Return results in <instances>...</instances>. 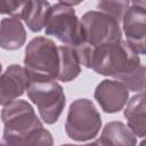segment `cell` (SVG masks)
<instances>
[{
	"mask_svg": "<svg viewBox=\"0 0 146 146\" xmlns=\"http://www.w3.org/2000/svg\"><path fill=\"white\" fill-rule=\"evenodd\" d=\"M140 65L139 54L127 40H119L92 49L90 68L97 74L112 76L116 81L130 75Z\"/></svg>",
	"mask_w": 146,
	"mask_h": 146,
	"instance_id": "cell-1",
	"label": "cell"
},
{
	"mask_svg": "<svg viewBox=\"0 0 146 146\" xmlns=\"http://www.w3.org/2000/svg\"><path fill=\"white\" fill-rule=\"evenodd\" d=\"M24 68L31 80H57L59 74V52L49 38H33L25 48Z\"/></svg>",
	"mask_w": 146,
	"mask_h": 146,
	"instance_id": "cell-2",
	"label": "cell"
},
{
	"mask_svg": "<svg viewBox=\"0 0 146 146\" xmlns=\"http://www.w3.org/2000/svg\"><path fill=\"white\" fill-rule=\"evenodd\" d=\"M102 128V117L95 104L87 98L75 99L68 108L65 132L76 141L95 138Z\"/></svg>",
	"mask_w": 146,
	"mask_h": 146,
	"instance_id": "cell-3",
	"label": "cell"
},
{
	"mask_svg": "<svg viewBox=\"0 0 146 146\" xmlns=\"http://www.w3.org/2000/svg\"><path fill=\"white\" fill-rule=\"evenodd\" d=\"M26 92L30 100L36 105L44 123L54 124L57 122L66 99L62 86L56 80H31Z\"/></svg>",
	"mask_w": 146,
	"mask_h": 146,
	"instance_id": "cell-4",
	"label": "cell"
},
{
	"mask_svg": "<svg viewBox=\"0 0 146 146\" xmlns=\"http://www.w3.org/2000/svg\"><path fill=\"white\" fill-rule=\"evenodd\" d=\"M46 34L55 36L66 46L78 47L83 42V30L80 18L73 7L65 1L52 6L51 13L46 25Z\"/></svg>",
	"mask_w": 146,
	"mask_h": 146,
	"instance_id": "cell-5",
	"label": "cell"
},
{
	"mask_svg": "<svg viewBox=\"0 0 146 146\" xmlns=\"http://www.w3.org/2000/svg\"><path fill=\"white\" fill-rule=\"evenodd\" d=\"M83 30V42L91 48L122 40L120 23L99 10H90L80 18Z\"/></svg>",
	"mask_w": 146,
	"mask_h": 146,
	"instance_id": "cell-6",
	"label": "cell"
},
{
	"mask_svg": "<svg viewBox=\"0 0 146 146\" xmlns=\"http://www.w3.org/2000/svg\"><path fill=\"white\" fill-rule=\"evenodd\" d=\"M1 119L3 131L25 137L31 131L41 128L42 123L30 103L23 99L14 100L2 107Z\"/></svg>",
	"mask_w": 146,
	"mask_h": 146,
	"instance_id": "cell-7",
	"label": "cell"
},
{
	"mask_svg": "<svg viewBox=\"0 0 146 146\" xmlns=\"http://www.w3.org/2000/svg\"><path fill=\"white\" fill-rule=\"evenodd\" d=\"M122 23L127 42L138 54L146 55V10L130 2Z\"/></svg>",
	"mask_w": 146,
	"mask_h": 146,
	"instance_id": "cell-8",
	"label": "cell"
},
{
	"mask_svg": "<svg viewBox=\"0 0 146 146\" xmlns=\"http://www.w3.org/2000/svg\"><path fill=\"white\" fill-rule=\"evenodd\" d=\"M94 97L106 113H117L129 99V90L123 83L116 80H103L95 89Z\"/></svg>",
	"mask_w": 146,
	"mask_h": 146,
	"instance_id": "cell-9",
	"label": "cell"
},
{
	"mask_svg": "<svg viewBox=\"0 0 146 146\" xmlns=\"http://www.w3.org/2000/svg\"><path fill=\"white\" fill-rule=\"evenodd\" d=\"M31 78L26 70L17 64L9 65L1 75V96L0 104L2 106L16 100L21 97L29 88Z\"/></svg>",
	"mask_w": 146,
	"mask_h": 146,
	"instance_id": "cell-10",
	"label": "cell"
},
{
	"mask_svg": "<svg viewBox=\"0 0 146 146\" xmlns=\"http://www.w3.org/2000/svg\"><path fill=\"white\" fill-rule=\"evenodd\" d=\"M26 40V31L18 15L2 18L0 25V46L6 50L19 49Z\"/></svg>",
	"mask_w": 146,
	"mask_h": 146,
	"instance_id": "cell-11",
	"label": "cell"
},
{
	"mask_svg": "<svg viewBox=\"0 0 146 146\" xmlns=\"http://www.w3.org/2000/svg\"><path fill=\"white\" fill-rule=\"evenodd\" d=\"M128 127L136 137H146V91L132 96L124 108Z\"/></svg>",
	"mask_w": 146,
	"mask_h": 146,
	"instance_id": "cell-12",
	"label": "cell"
},
{
	"mask_svg": "<svg viewBox=\"0 0 146 146\" xmlns=\"http://www.w3.org/2000/svg\"><path fill=\"white\" fill-rule=\"evenodd\" d=\"M51 8L48 1H25L19 17L32 32H40L48 23Z\"/></svg>",
	"mask_w": 146,
	"mask_h": 146,
	"instance_id": "cell-13",
	"label": "cell"
},
{
	"mask_svg": "<svg viewBox=\"0 0 146 146\" xmlns=\"http://www.w3.org/2000/svg\"><path fill=\"white\" fill-rule=\"evenodd\" d=\"M110 146H136L135 133L121 121H111L105 124L100 136Z\"/></svg>",
	"mask_w": 146,
	"mask_h": 146,
	"instance_id": "cell-14",
	"label": "cell"
},
{
	"mask_svg": "<svg viewBox=\"0 0 146 146\" xmlns=\"http://www.w3.org/2000/svg\"><path fill=\"white\" fill-rule=\"evenodd\" d=\"M59 52V74L58 79L62 82H70L78 78L81 72V63L78 54L72 46H58Z\"/></svg>",
	"mask_w": 146,
	"mask_h": 146,
	"instance_id": "cell-15",
	"label": "cell"
},
{
	"mask_svg": "<svg viewBox=\"0 0 146 146\" xmlns=\"http://www.w3.org/2000/svg\"><path fill=\"white\" fill-rule=\"evenodd\" d=\"M130 8L129 1H99L97 3V9L99 11L110 15L119 23L123 21L128 9Z\"/></svg>",
	"mask_w": 146,
	"mask_h": 146,
	"instance_id": "cell-16",
	"label": "cell"
},
{
	"mask_svg": "<svg viewBox=\"0 0 146 146\" xmlns=\"http://www.w3.org/2000/svg\"><path fill=\"white\" fill-rule=\"evenodd\" d=\"M129 91L145 92L146 91V66L140 65L133 73L123 78L121 81Z\"/></svg>",
	"mask_w": 146,
	"mask_h": 146,
	"instance_id": "cell-17",
	"label": "cell"
},
{
	"mask_svg": "<svg viewBox=\"0 0 146 146\" xmlns=\"http://www.w3.org/2000/svg\"><path fill=\"white\" fill-rule=\"evenodd\" d=\"M54 138L49 130L43 127L38 128L24 137L23 146H52Z\"/></svg>",
	"mask_w": 146,
	"mask_h": 146,
	"instance_id": "cell-18",
	"label": "cell"
},
{
	"mask_svg": "<svg viewBox=\"0 0 146 146\" xmlns=\"http://www.w3.org/2000/svg\"><path fill=\"white\" fill-rule=\"evenodd\" d=\"M25 1H13V0H1L0 1V11L1 14L15 16L21 14V10L24 6Z\"/></svg>",
	"mask_w": 146,
	"mask_h": 146,
	"instance_id": "cell-19",
	"label": "cell"
},
{
	"mask_svg": "<svg viewBox=\"0 0 146 146\" xmlns=\"http://www.w3.org/2000/svg\"><path fill=\"white\" fill-rule=\"evenodd\" d=\"M23 145H24V137L3 131L0 146H23Z\"/></svg>",
	"mask_w": 146,
	"mask_h": 146,
	"instance_id": "cell-20",
	"label": "cell"
},
{
	"mask_svg": "<svg viewBox=\"0 0 146 146\" xmlns=\"http://www.w3.org/2000/svg\"><path fill=\"white\" fill-rule=\"evenodd\" d=\"M80 146H110L102 137H99L98 139L91 141V143H88V144H84V145H80Z\"/></svg>",
	"mask_w": 146,
	"mask_h": 146,
	"instance_id": "cell-21",
	"label": "cell"
},
{
	"mask_svg": "<svg viewBox=\"0 0 146 146\" xmlns=\"http://www.w3.org/2000/svg\"><path fill=\"white\" fill-rule=\"evenodd\" d=\"M132 3L146 10V0H141V1H132Z\"/></svg>",
	"mask_w": 146,
	"mask_h": 146,
	"instance_id": "cell-22",
	"label": "cell"
},
{
	"mask_svg": "<svg viewBox=\"0 0 146 146\" xmlns=\"http://www.w3.org/2000/svg\"><path fill=\"white\" fill-rule=\"evenodd\" d=\"M138 146H146V138L145 139H143L140 143H139V145Z\"/></svg>",
	"mask_w": 146,
	"mask_h": 146,
	"instance_id": "cell-23",
	"label": "cell"
}]
</instances>
